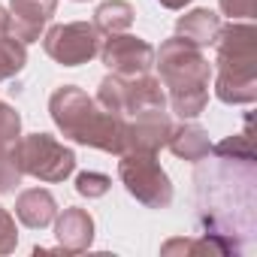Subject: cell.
<instances>
[{"label":"cell","mask_w":257,"mask_h":257,"mask_svg":"<svg viewBox=\"0 0 257 257\" xmlns=\"http://www.w3.org/2000/svg\"><path fill=\"white\" fill-rule=\"evenodd\" d=\"M49 112L55 127L64 134V140L106 152L121 155L124 152V127L127 118L103 109L94 97H88L76 85H61L49 97Z\"/></svg>","instance_id":"cell-1"},{"label":"cell","mask_w":257,"mask_h":257,"mask_svg":"<svg viewBox=\"0 0 257 257\" xmlns=\"http://www.w3.org/2000/svg\"><path fill=\"white\" fill-rule=\"evenodd\" d=\"M155 67L161 73V85L167 88V103L182 121L206 112L212 64L203 49L185 43L182 37H170L161 49H155Z\"/></svg>","instance_id":"cell-2"},{"label":"cell","mask_w":257,"mask_h":257,"mask_svg":"<svg viewBox=\"0 0 257 257\" xmlns=\"http://www.w3.org/2000/svg\"><path fill=\"white\" fill-rule=\"evenodd\" d=\"M215 94L221 103L242 106L257 100V28L251 22L221 25L215 40Z\"/></svg>","instance_id":"cell-3"},{"label":"cell","mask_w":257,"mask_h":257,"mask_svg":"<svg viewBox=\"0 0 257 257\" xmlns=\"http://www.w3.org/2000/svg\"><path fill=\"white\" fill-rule=\"evenodd\" d=\"M103 109L121 115V118H134L140 112L149 109H167V91L161 85V79H155L152 73L146 76H115L109 73L94 97Z\"/></svg>","instance_id":"cell-4"},{"label":"cell","mask_w":257,"mask_h":257,"mask_svg":"<svg viewBox=\"0 0 257 257\" xmlns=\"http://www.w3.org/2000/svg\"><path fill=\"white\" fill-rule=\"evenodd\" d=\"M118 179L137 203L146 209H167L173 203V182L155 152L118 155Z\"/></svg>","instance_id":"cell-5"},{"label":"cell","mask_w":257,"mask_h":257,"mask_svg":"<svg viewBox=\"0 0 257 257\" xmlns=\"http://www.w3.org/2000/svg\"><path fill=\"white\" fill-rule=\"evenodd\" d=\"M13 158L22 176H34L40 182H64L76 170V152L49 134L19 137V143L13 146Z\"/></svg>","instance_id":"cell-6"},{"label":"cell","mask_w":257,"mask_h":257,"mask_svg":"<svg viewBox=\"0 0 257 257\" xmlns=\"http://www.w3.org/2000/svg\"><path fill=\"white\" fill-rule=\"evenodd\" d=\"M103 34L94 28V22H70V25H52L43 37V49L52 61L61 67H79L100 55Z\"/></svg>","instance_id":"cell-7"},{"label":"cell","mask_w":257,"mask_h":257,"mask_svg":"<svg viewBox=\"0 0 257 257\" xmlns=\"http://www.w3.org/2000/svg\"><path fill=\"white\" fill-rule=\"evenodd\" d=\"M100 61L115 76H146L155 70V46L131 34H109L100 46Z\"/></svg>","instance_id":"cell-8"},{"label":"cell","mask_w":257,"mask_h":257,"mask_svg":"<svg viewBox=\"0 0 257 257\" xmlns=\"http://www.w3.org/2000/svg\"><path fill=\"white\" fill-rule=\"evenodd\" d=\"M173 127L176 124L167 115V109H149V112H140L134 118H127V127H124V152H155L158 155L167 146Z\"/></svg>","instance_id":"cell-9"},{"label":"cell","mask_w":257,"mask_h":257,"mask_svg":"<svg viewBox=\"0 0 257 257\" xmlns=\"http://www.w3.org/2000/svg\"><path fill=\"white\" fill-rule=\"evenodd\" d=\"M58 10V0H13L10 4V37L31 46L43 37L52 16Z\"/></svg>","instance_id":"cell-10"},{"label":"cell","mask_w":257,"mask_h":257,"mask_svg":"<svg viewBox=\"0 0 257 257\" xmlns=\"http://www.w3.org/2000/svg\"><path fill=\"white\" fill-rule=\"evenodd\" d=\"M55 239H58V248H64L70 254L88 251L91 242H94V218H91V212L79 209V206H67L61 215H55Z\"/></svg>","instance_id":"cell-11"},{"label":"cell","mask_w":257,"mask_h":257,"mask_svg":"<svg viewBox=\"0 0 257 257\" xmlns=\"http://www.w3.org/2000/svg\"><path fill=\"white\" fill-rule=\"evenodd\" d=\"M55 215H58V203L46 188H28L16 200V218L31 230L49 227L55 221Z\"/></svg>","instance_id":"cell-12"},{"label":"cell","mask_w":257,"mask_h":257,"mask_svg":"<svg viewBox=\"0 0 257 257\" xmlns=\"http://www.w3.org/2000/svg\"><path fill=\"white\" fill-rule=\"evenodd\" d=\"M167 149H170L176 158L188 161V164H200V161H206V158L212 155L209 134L203 131L200 124H191V121L173 127V134H170V140H167Z\"/></svg>","instance_id":"cell-13"},{"label":"cell","mask_w":257,"mask_h":257,"mask_svg":"<svg viewBox=\"0 0 257 257\" xmlns=\"http://www.w3.org/2000/svg\"><path fill=\"white\" fill-rule=\"evenodd\" d=\"M221 25L224 22H221L218 13H212V10H191V13H185L176 22V37H182L185 43H191L197 49H206V46H215Z\"/></svg>","instance_id":"cell-14"},{"label":"cell","mask_w":257,"mask_h":257,"mask_svg":"<svg viewBox=\"0 0 257 257\" xmlns=\"http://www.w3.org/2000/svg\"><path fill=\"white\" fill-rule=\"evenodd\" d=\"M134 19H137V10L127 4V0H106L94 13V28L106 37L109 34H124L134 25Z\"/></svg>","instance_id":"cell-15"},{"label":"cell","mask_w":257,"mask_h":257,"mask_svg":"<svg viewBox=\"0 0 257 257\" xmlns=\"http://www.w3.org/2000/svg\"><path fill=\"white\" fill-rule=\"evenodd\" d=\"M25 64H28V46L10 34H4L0 37V82L19 76L25 70Z\"/></svg>","instance_id":"cell-16"},{"label":"cell","mask_w":257,"mask_h":257,"mask_svg":"<svg viewBox=\"0 0 257 257\" xmlns=\"http://www.w3.org/2000/svg\"><path fill=\"white\" fill-rule=\"evenodd\" d=\"M19 137H22V115L10 103L0 100V152L13 149L19 143Z\"/></svg>","instance_id":"cell-17"},{"label":"cell","mask_w":257,"mask_h":257,"mask_svg":"<svg viewBox=\"0 0 257 257\" xmlns=\"http://www.w3.org/2000/svg\"><path fill=\"white\" fill-rule=\"evenodd\" d=\"M212 152L224 161H254V152H251V137L248 134H239V137H227L224 143L212 146Z\"/></svg>","instance_id":"cell-18"},{"label":"cell","mask_w":257,"mask_h":257,"mask_svg":"<svg viewBox=\"0 0 257 257\" xmlns=\"http://www.w3.org/2000/svg\"><path fill=\"white\" fill-rule=\"evenodd\" d=\"M109 188H112V179H109L106 173L85 170V173H79V176H76V191H79L82 197H88V200H97V197H103Z\"/></svg>","instance_id":"cell-19"},{"label":"cell","mask_w":257,"mask_h":257,"mask_svg":"<svg viewBox=\"0 0 257 257\" xmlns=\"http://www.w3.org/2000/svg\"><path fill=\"white\" fill-rule=\"evenodd\" d=\"M22 182V170L13 158V149L7 152H0V194H10L16 191V185Z\"/></svg>","instance_id":"cell-20"},{"label":"cell","mask_w":257,"mask_h":257,"mask_svg":"<svg viewBox=\"0 0 257 257\" xmlns=\"http://www.w3.org/2000/svg\"><path fill=\"white\" fill-rule=\"evenodd\" d=\"M19 245V230H16V218L0 206V254H13Z\"/></svg>","instance_id":"cell-21"},{"label":"cell","mask_w":257,"mask_h":257,"mask_svg":"<svg viewBox=\"0 0 257 257\" xmlns=\"http://www.w3.org/2000/svg\"><path fill=\"white\" fill-rule=\"evenodd\" d=\"M221 4V13L230 19V22H251L254 19V10H257V0H218Z\"/></svg>","instance_id":"cell-22"},{"label":"cell","mask_w":257,"mask_h":257,"mask_svg":"<svg viewBox=\"0 0 257 257\" xmlns=\"http://www.w3.org/2000/svg\"><path fill=\"white\" fill-rule=\"evenodd\" d=\"M158 4H161V7H167V10H185L191 0H158Z\"/></svg>","instance_id":"cell-23"},{"label":"cell","mask_w":257,"mask_h":257,"mask_svg":"<svg viewBox=\"0 0 257 257\" xmlns=\"http://www.w3.org/2000/svg\"><path fill=\"white\" fill-rule=\"evenodd\" d=\"M4 34H10V10L0 7V37Z\"/></svg>","instance_id":"cell-24"},{"label":"cell","mask_w":257,"mask_h":257,"mask_svg":"<svg viewBox=\"0 0 257 257\" xmlns=\"http://www.w3.org/2000/svg\"><path fill=\"white\" fill-rule=\"evenodd\" d=\"M76 4H85V0H76Z\"/></svg>","instance_id":"cell-25"}]
</instances>
